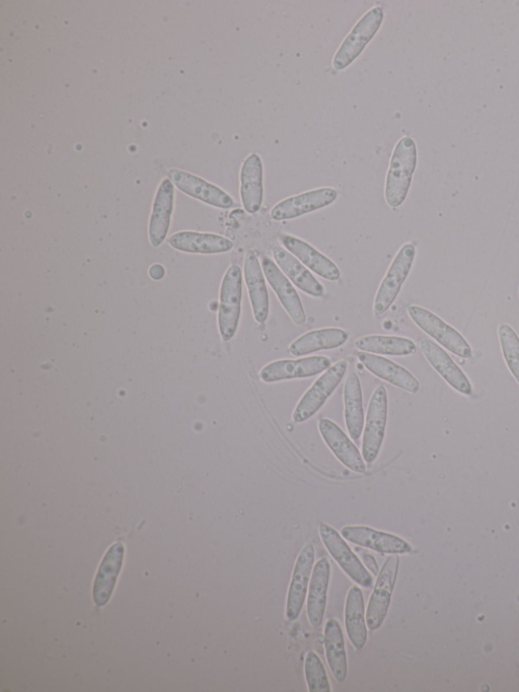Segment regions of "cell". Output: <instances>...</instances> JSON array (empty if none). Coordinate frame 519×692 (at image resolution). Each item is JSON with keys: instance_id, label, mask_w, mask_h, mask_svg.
<instances>
[{"instance_id": "obj_1", "label": "cell", "mask_w": 519, "mask_h": 692, "mask_svg": "<svg viewBox=\"0 0 519 692\" xmlns=\"http://www.w3.org/2000/svg\"><path fill=\"white\" fill-rule=\"evenodd\" d=\"M418 162L416 142L403 136L397 143L387 174L385 196L392 209H398L406 200Z\"/></svg>"}, {"instance_id": "obj_2", "label": "cell", "mask_w": 519, "mask_h": 692, "mask_svg": "<svg viewBox=\"0 0 519 692\" xmlns=\"http://www.w3.org/2000/svg\"><path fill=\"white\" fill-rule=\"evenodd\" d=\"M385 19L382 6H376L366 12L345 37L333 57V67L336 71H344L372 42L380 31Z\"/></svg>"}, {"instance_id": "obj_3", "label": "cell", "mask_w": 519, "mask_h": 692, "mask_svg": "<svg viewBox=\"0 0 519 692\" xmlns=\"http://www.w3.org/2000/svg\"><path fill=\"white\" fill-rule=\"evenodd\" d=\"M243 298V272L240 266L232 265L227 270L220 288L218 328L221 338L232 340L238 330Z\"/></svg>"}, {"instance_id": "obj_4", "label": "cell", "mask_w": 519, "mask_h": 692, "mask_svg": "<svg viewBox=\"0 0 519 692\" xmlns=\"http://www.w3.org/2000/svg\"><path fill=\"white\" fill-rule=\"evenodd\" d=\"M408 314L422 331L435 339L444 349L462 359L472 358L473 351L471 345L453 326L420 306H410Z\"/></svg>"}, {"instance_id": "obj_5", "label": "cell", "mask_w": 519, "mask_h": 692, "mask_svg": "<svg viewBox=\"0 0 519 692\" xmlns=\"http://www.w3.org/2000/svg\"><path fill=\"white\" fill-rule=\"evenodd\" d=\"M388 423V392L379 386L370 398L362 440L364 462L372 464L379 457Z\"/></svg>"}, {"instance_id": "obj_6", "label": "cell", "mask_w": 519, "mask_h": 692, "mask_svg": "<svg viewBox=\"0 0 519 692\" xmlns=\"http://www.w3.org/2000/svg\"><path fill=\"white\" fill-rule=\"evenodd\" d=\"M348 364L340 361L329 368L296 405L292 420L294 423H305L324 406L329 397L340 385L347 372Z\"/></svg>"}, {"instance_id": "obj_7", "label": "cell", "mask_w": 519, "mask_h": 692, "mask_svg": "<svg viewBox=\"0 0 519 692\" xmlns=\"http://www.w3.org/2000/svg\"><path fill=\"white\" fill-rule=\"evenodd\" d=\"M416 256L413 244H405L397 253L383 280L374 303L376 316L384 315L395 303L412 269Z\"/></svg>"}, {"instance_id": "obj_8", "label": "cell", "mask_w": 519, "mask_h": 692, "mask_svg": "<svg viewBox=\"0 0 519 692\" xmlns=\"http://www.w3.org/2000/svg\"><path fill=\"white\" fill-rule=\"evenodd\" d=\"M400 559L391 556L384 564L373 591L368 601L366 610V625L370 631H378L384 624L388 615L395 589Z\"/></svg>"}, {"instance_id": "obj_9", "label": "cell", "mask_w": 519, "mask_h": 692, "mask_svg": "<svg viewBox=\"0 0 519 692\" xmlns=\"http://www.w3.org/2000/svg\"><path fill=\"white\" fill-rule=\"evenodd\" d=\"M321 539L331 557L343 572L357 585L370 589L374 586V578L365 569L353 550L347 545L343 536L333 527L321 523L319 527Z\"/></svg>"}, {"instance_id": "obj_10", "label": "cell", "mask_w": 519, "mask_h": 692, "mask_svg": "<svg viewBox=\"0 0 519 692\" xmlns=\"http://www.w3.org/2000/svg\"><path fill=\"white\" fill-rule=\"evenodd\" d=\"M337 198L336 189L332 187L318 188L283 199L273 207L270 216L275 222L298 219L325 209Z\"/></svg>"}, {"instance_id": "obj_11", "label": "cell", "mask_w": 519, "mask_h": 692, "mask_svg": "<svg viewBox=\"0 0 519 692\" xmlns=\"http://www.w3.org/2000/svg\"><path fill=\"white\" fill-rule=\"evenodd\" d=\"M315 556V546L309 543L296 559L286 600V617L290 621L298 619L302 613L315 567Z\"/></svg>"}, {"instance_id": "obj_12", "label": "cell", "mask_w": 519, "mask_h": 692, "mask_svg": "<svg viewBox=\"0 0 519 692\" xmlns=\"http://www.w3.org/2000/svg\"><path fill=\"white\" fill-rule=\"evenodd\" d=\"M167 175L180 191L216 209L230 210L235 206L230 194L196 175L179 169H171Z\"/></svg>"}, {"instance_id": "obj_13", "label": "cell", "mask_w": 519, "mask_h": 692, "mask_svg": "<svg viewBox=\"0 0 519 692\" xmlns=\"http://www.w3.org/2000/svg\"><path fill=\"white\" fill-rule=\"evenodd\" d=\"M262 268L266 281L293 323L299 326L306 324L307 315L302 300L278 265L265 256Z\"/></svg>"}, {"instance_id": "obj_14", "label": "cell", "mask_w": 519, "mask_h": 692, "mask_svg": "<svg viewBox=\"0 0 519 692\" xmlns=\"http://www.w3.org/2000/svg\"><path fill=\"white\" fill-rule=\"evenodd\" d=\"M329 368H331V361L326 357L281 360L264 367L260 372V378L265 383L305 379L317 376Z\"/></svg>"}, {"instance_id": "obj_15", "label": "cell", "mask_w": 519, "mask_h": 692, "mask_svg": "<svg viewBox=\"0 0 519 692\" xmlns=\"http://www.w3.org/2000/svg\"><path fill=\"white\" fill-rule=\"evenodd\" d=\"M279 241L282 246L298 258L306 267L329 282H337L341 278L339 267L327 256L319 252L306 241L288 234H281Z\"/></svg>"}, {"instance_id": "obj_16", "label": "cell", "mask_w": 519, "mask_h": 692, "mask_svg": "<svg viewBox=\"0 0 519 692\" xmlns=\"http://www.w3.org/2000/svg\"><path fill=\"white\" fill-rule=\"evenodd\" d=\"M341 535L353 544L389 555H403L412 551V546L404 539L366 526L344 527Z\"/></svg>"}, {"instance_id": "obj_17", "label": "cell", "mask_w": 519, "mask_h": 692, "mask_svg": "<svg viewBox=\"0 0 519 692\" xmlns=\"http://www.w3.org/2000/svg\"><path fill=\"white\" fill-rule=\"evenodd\" d=\"M420 350L431 367L451 387L464 395L469 396L472 394L473 386L468 377L438 344L430 339H423L420 342Z\"/></svg>"}, {"instance_id": "obj_18", "label": "cell", "mask_w": 519, "mask_h": 692, "mask_svg": "<svg viewBox=\"0 0 519 692\" xmlns=\"http://www.w3.org/2000/svg\"><path fill=\"white\" fill-rule=\"evenodd\" d=\"M175 185L164 179L157 191L153 211L148 224V238L154 247H160L166 240L172 222L174 210Z\"/></svg>"}, {"instance_id": "obj_19", "label": "cell", "mask_w": 519, "mask_h": 692, "mask_svg": "<svg viewBox=\"0 0 519 692\" xmlns=\"http://www.w3.org/2000/svg\"><path fill=\"white\" fill-rule=\"evenodd\" d=\"M319 431L324 442L344 466L356 473H365L366 466L361 453L340 427L331 420L322 419Z\"/></svg>"}, {"instance_id": "obj_20", "label": "cell", "mask_w": 519, "mask_h": 692, "mask_svg": "<svg viewBox=\"0 0 519 692\" xmlns=\"http://www.w3.org/2000/svg\"><path fill=\"white\" fill-rule=\"evenodd\" d=\"M356 356L364 368L376 377L412 394L420 390L418 379L404 367L373 354L358 352Z\"/></svg>"}, {"instance_id": "obj_21", "label": "cell", "mask_w": 519, "mask_h": 692, "mask_svg": "<svg viewBox=\"0 0 519 692\" xmlns=\"http://www.w3.org/2000/svg\"><path fill=\"white\" fill-rule=\"evenodd\" d=\"M272 255L278 267L296 288L314 298L325 296L323 285L298 258L279 246L273 248Z\"/></svg>"}, {"instance_id": "obj_22", "label": "cell", "mask_w": 519, "mask_h": 692, "mask_svg": "<svg viewBox=\"0 0 519 692\" xmlns=\"http://www.w3.org/2000/svg\"><path fill=\"white\" fill-rule=\"evenodd\" d=\"M241 199L245 211L257 214L264 200V167L258 154L249 155L241 169Z\"/></svg>"}, {"instance_id": "obj_23", "label": "cell", "mask_w": 519, "mask_h": 692, "mask_svg": "<svg viewBox=\"0 0 519 692\" xmlns=\"http://www.w3.org/2000/svg\"><path fill=\"white\" fill-rule=\"evenodd\" d=\"M244 274L254 318L259 324H265L269 315V294L263 268L254 251L246 254Z\"/></svg>"}, {"instance_id": "obj_24", "label": "cell", "mask_w": 519, "mask_h": 692, "mask_svg": "<svg viewBox=\"0 0 519 692\" xmlns=\"http://www.w3.org/2000/svg\"><path fill=\"white\" fill-rule=\"evenodd\" d=\"M331 579V566L324 558L315 565L308 595L307 613L313 628H319L323 624Z\"/></svg>"}, {"instance_id": "obj_25", "label": "cell", "mask_w": 519, "mask_h": 692, "mask_svg": "<svg viewBox=\"0 0 519 692\" xmlns=\"http://www.w3.org/2000/svg\"><path fill=\"white\" fill-rule=\"evenodd\" d=\"M348 332L340 328H324L310 331L289 346V353L293 357H305L321 351H330L340 348L347 342Z\"/></svg>"}, {"instance_id": "obj_26", "label": "cell", "mask_w": 519, "mask_h": 692, "mask_svg": "<svg viewBox=\"0 0 519 692\" xmlns=\"http://www.w3.org/2000/svg\"><path fill=\"white\" fill-rule=\"evenodd\" d=\"M169 245L190 254H221L230 252L234 243L228 238L208 233L179 232L169 239Z\"/></svg>"}, {"instance_id": "obj_27", "label": "cell", "mask_w": 519, "mask_h": 692, "mask_svg": "<svg viewBox=\"0 0 519 692\" xmlns=\"http://www.w3.org/2000/svg\"><path fill=\"white\" fill-rule=\"evenodd\" d=\"M124 545L120 542L111 546L105 556L94 585V600L103 607L110 600L124 560Z\"/></svg>"}, {"instance_id": "obj_28", "label": "cell", "mask_w": 519, "mask_h": 692, "mask_svg": "<svg viewBox=\"0 0 519 692\" xmlns=\"http://www.w3.org/2000/svg\"><path fill=\"white\" fill-rule=\"evenodd\" d=\"M345 627L351 645L361 651L367 642L366 616L364 598L359 587L350 588L345 605Z\"/></svg>"}, {"instance_id": "obj_29", "label": "cell", "mask_w": 519, "mask_h": 692, "mask_svg": "<svg viewBox=\"0 0 519 692\" xmlns=\"http://www.w3.org/2000/svg\"><path fill=\"white\" fill-rule=\"evenodd\" d=\"M354 345L360 352L378 356L406 357L417 352L414 341L399 336L367 335L356 339Z\"/></svg>"}, {"instance_id": "obj_30", "label": "cell", "mask_w": 519, "mask_h": 692, "mask_svg": "<svg viewBox=\"0 0 519 692\" xmlns=\"http://www.w3.org/2000/svg\"><path fill=\"white\" fill-rule=\"evenodd\" d=\"M344 417L350 438L359 440L364 426V411L361 383L356 373H351L344 385Z\"/></svg>"}, {"instance_id": "obj_31", "label": "cell", "mask_w": 519, "mask_h": 692, "mask_svg": "<svg viewBox=\"0 0 519 692\" xmlns=\"http://www.w3.org/2000/svg\"><path fill=\"white\" fill-rule=\"evenodd\" d=\"M326 659L334 678L345 682L348 674L345 640L340 624L335 619L328 620L325 627Z\"/></svg>"}, {"instance_id": "obj_32", "label": "cell", "mask_w": 519, "mask_h": 692, "mask_svg": "<svg viewBox=\"0 0 519 692\" xmlns=\"http://www.w3.org/2000/svg\"><path fill=\"white\" fill-rule=\"evenodd\" d=\"M498 335L506 365L519 384V336L508 324H501L498 327Z\"/></svg>"}, {"instance_id": "obj_33", "label": "cell", "mask_w": 519, "mask_h": 692, "mask_svg": "<svg viewBox=\"0 0 519 692\" xmlns=\"http://www.w3.org/2000/svg\"><path fill=\"white\" fill-rule=\"evenodd\" d=\"M305 675L310 692H330L331 684L322 660L309 652L305 660Z\"/></svg>"}, {"instance_id": "obj_34", "label": "cell", "mask_w": 519, "mask_h": 692, "mask_svg": "<svg viewBox=\"0 0 519 692\" xmlns=\"http://www.w3.org/2000/svg\"><path fill=\"white\" fill-rule=\"evenodd\" d=\"M362 561L364 563V566L369 570L370 573L374 575L379 574V566L377 561L372 555H369L367 552H362Z\"/></svg>"}, {"instance_id": "obj_35", "label": "cell", "mask_w": 519, "mask_h": 692, "mask_svg": "<svg viewBox=\"0 0 519 692\" xmlns=\"http://www.w3.org/2000/svg\"><path fill=\"white\" fill-rule=\"evenodd\" d=\"M151 268L156 270V272L150 271V274L154 280L159 281V280L163 279V276L165 274V269L163 266L157 264V265H153Z\"/></svg>"}]
</instances>
